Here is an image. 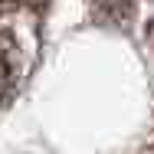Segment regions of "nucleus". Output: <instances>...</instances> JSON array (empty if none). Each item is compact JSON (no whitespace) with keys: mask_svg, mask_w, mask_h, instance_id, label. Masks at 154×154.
<instances>
[{"mask_svg":"<svg viewBox=\"0 0 154 154\" xmlns=\"http://www.w3.org/2000/svg\"><path fill=\"white\" fill-rule=\"evenodd\" d=\"M131 10H134V0H98V17L102 20H112V23L128 20Z\"/></svg>","mask_w":154,"mask_h":154,"instance_id":"1","label":"nucleus"},{"mask_svg":"<svg viewBox=\"0 0 154 154\" xmlns=\"http://www.w3.org/2000/svg\"><path fill=\"white\" fill-rule=\"evenodd\" d=\"M10 95H13V66L7 59V49L0 46V105H7Z\"/></svg>","mask_w":154,"mask_h":154,"instance_id":"2","label":"nucleus"},{"mask_svg":"<svg viewBox=\"0 0 154 154\" xmlns=\"http://www.w3.org/2000/svg\"><path fill=\"white\" fill-rule=\"evenodd\" d=\"M7 3H17V7H30V10H36V7H43L46 0H7Z\"/></svg>","mask_w":154,"mask_h":154,"instance_id":"3","label":"nucleus"}]
</instances>
